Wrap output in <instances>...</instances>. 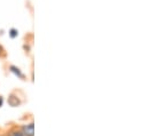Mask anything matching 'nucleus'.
Instances as JSON below:
<instances>
[{
  "mask_svg": "<svg viewBox=\"0 0 148 136\" xmlns=\"http://www.w3.org/2000/svg\"><path fill=\"white\" fill-rule=\"evenodd\" d=\"M9 136H23V133H21V132H17V131H15V132H12Z\"/></svg>",
  "mask_w": 148,
  "mask_h": 136,
  "instance_id": "5",
  "label": "nucleus"
},
{
  "mask_svg": "<svg viewBox=\"0 0 148 136\" xmlns=\"http://www.w3.org/2000/svg\"><path fill=\"white\" fill-rule=\"evenodd\" d=\"M0 52H1V48H0Z\"/></svg>",
  "mask_w": 148,
  "mask_h": 136,
  "instance_id": "7",
  "label": "nucleus"
},
{
  "mask_svg": "<svg viewBox=\"0 0 148 136\" xmlns=\"http://www.w3.org/2000/svg\"><path fill=\"white\" fill-rule=\"evenodd\" d=\"M17 34H18V31H17V30H15V29H12V30L9 31V35H10L12 38H16V37H17Z\"/></svg>",
  "mask_w": 148,
  "mask_h": 136,
  "instance_id": "4",
  "label": "nucleus"
},
{
  "mask_svg": "<svg viewBox=\"0 0 148 136\" xmlns=\"http://www.w3.org/2000/svg\"><path fill=\"white\" fill-rule=\"evenodd\" d=\"M23 136H34L35 135V126L34 124H29L23 127Z\"/></svg>",
  "mask_w": 148,
  "mask_h": 136,
  "instance_id": "1",
  "label": "nucleus"
},
{
  "mask_svg": "<svg viewBox=\"0 0 148 136\" xmlns=\"http://www.w3.org/2000/svg\"><path fill=\"white\" fill-rule=\"evenodd\" d=\"M9 69H10V71H12L13 73H15L17 77H20V78H23V74H22V72L20 71V69H17L16 67H14V65H12V67H10Z\"/></svg>",
  "mask_w": 148,
  "mask_h": 136,
  "instance_id": "3",
  "label": "nucleus"
},
{
  "mask_svg": "<svg viewBox=\"0 0 148 136\" xmlns=\"http://www.w3.org/2000/svg\"><path fill=\"white\" fill-rule=\"evenodd\" d=\"M1 104H2V99L0 97V106H1Z\"/></svg>",
  "mask_w": 148,
  "mask_h": 136,
  "instance_id": "6",
  "label": "nucleus"
},
{
  "mask_svg": "<svg viewBox=\"0 0 148 136\" xmlns=\"http://www.w3.org/2000/svg\"><path fill=\"white\" fill-rule=\"evenodd\" d=\"M8 103H9L10 106H17V105L20 104V101H18V99H17L16 96L10 95L9 99H8Z\"/></svg>",
  "mask_w": 148,
  "mask_h": 136,
  "instance_id": "2",
  "label": "nucleus"
}]
</instances>
